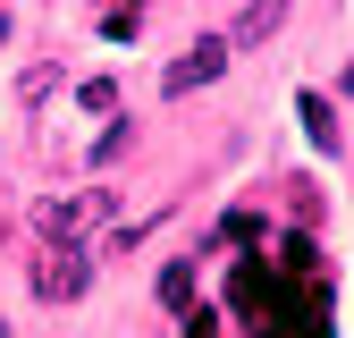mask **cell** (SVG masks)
<instances>
[{
  "mask_svg": "<svg viewBox=\"0 0 354 338\" xmlns=\"http://www.w3.org/2000/svg\"><path fill=\"white\" fill-rule=\"evenodd\" d=\"M346 94H354V60H346Z\"/></svg>",
  "mask_w": 354,
  "mask_h": 338,
  "instance_id": "8fae6325",
  "label": "cell"
},
{
  "mask_svg": "<svg viewBox=\"0 0 354 338\" xmlns=\"http://www.w3.org/2000/svg\"><path fill=\"white\" fill-rule=\"evenodd\" d=\"M295 118H304V136H313V152H337V144H346V136H337L329 94H295Z\"/></svg>",
  "mask_w": 354,
  "mask_h": 338,
  "instance_id": "8992f818",
  "label": "cell"
},
{
  "mask_svg": "<svg viewBox=\"0 0 354 338\" xmlns=\"http://www.w3.org/2000/svg\"><path fill=\"white\" fill-rule=\"evenodd\" d=\"M26 279H34V296H42V305H76V296H84V279H93V254H84L76 237H34Z\"/></svg>",
  "mask_w": 354,
  "mask_h": 338,
  "instance_id": "6da1fadb",
  "label": "cell"
},
{
  "mask_svg": "<svg viewBox=\"0 0 354 338\" xmlns=\"http://www.w3.org/2000/svg\"><path fill=\"white\" fill-rule=\"evenodd\" d=\"M76 102H84V110H118V84H110V76H93V84L76 94Z\"/></svg>",
  "mask_w": 354,
  "mask_h": 338,
  "instance_id": "9c48e42d",
  "label": "cell"
},
{
  "mask_svg": "<svg viewBox=\"0 0 354 338\" xmlns=\"http://www.w3.org/2000/svg\"><path fill=\"white\" fill-rule=\"evenodd\" d=\"M102 220H110V195H102V186L59 195V203H42V211H34V229H42V237H76V245H84V229H102Z\"/></svg>",
  "mask_w": 354,
  "mask_h": 338,
  "instance_id": "7a4b0ae2",
  "label": "cell"
},
{
  "mask_svg": "<svg viewBox=\"0 0 354 338\" xmlns=\"http://www.w3.org/2000/svg\"><path fill=\"white\" fill-rule=\"evenodd\" d=\"M118 9H136V0H118Z\"/></svg>",
  "mask_w": 354,
  "mask_h": 338,
  "instance_id": "7c38bea8",
  "label": "cell"
},
{
  "mask_svg": "<svg viewBox=\"0 0 354 338\" xmlns=\"http://www.w3.org/2000/svg\"><path fill=\"white\" fill-rule=\"evenodd\" d=\"M160 305L169 313H194V263H169L160 271Z\"/></svg>",
  "mask_w": 354,
  "mask_h": 338,
  "instance_id": "52a82bcc",
  "label": "cell"
},
{
  "mask_svg": "<svg viewBox=\"0 0 354 338\" xmlns=\"http://www.w3.org/2000/svg\"><path fill=\"white\" fill-rule=\"evenodd\" d=\"M186 338H219V321H211V313L194 305V313H186Z\"/></svg>",
  "mask_w": 354,
  "mask_h": 338,
  "instance_id": "30bf717a",
  "label": "cell"
},
{
  "mask_svg": "<svg viewBox=\"0 0 354 338\" xmlns=\"http://www.w3.org/2000/svg\"><path fill=\"white\" fill-rule=\"evenodd\" d=\"M287 9H295V0H245V17L228 26V42H245V51H253V42H270V34L287 26Z\"/></svg>",
  "mask_w": 354,
  "mask_h": 338,
  "instance_id": "5b68a950",
  "label": "cell"
},
{
  "mask_svg": "<svg viewBox=\"0 0 354 338\" xmlns=\"http://www.w3.org/2000/svg\"><path fill=\"white\" fill-rule=\"evenodd\" d=\"M219 68H228V42H219V34H203V42H186V51L169 60V76H160V94H169V102H177V94H203V84H211Z\"/></svg>",
  "mask_w": 354,
  "mask_h": 338,
  "instance_id": "3957f363",
  "label": "cell"
},
{
  "mask_svg": "<svg viewBox=\"0 0 354 338\" xmlns=\"http://www.w3.org/2000/svg\"><path fill=\"white\" fill-rule=\"evenodd\" d=\"M219 237L245 245V237H261V220H253V211H228V220H219ZM219 237H211V245H219Z\"/></svg>",
  "mask_w": 354,
  "mask_h": 338,
  "instance_id": "ba28073f",
  "label": "cell"
},
{
  "mask_svg": "<svg viewBox=\"0 0 354 338\" xmlns=\"http://www.w3.org/2000/svg\"><path fill=\"white\" fill-rule=\"evenodd\" d=\"M228 305H236V321L245 330H270V271H261V263H236V279H228Z\"/></svg>",
  "mask_w": 354,
  "mask_h": 338,
  "instance_id": "277c9868",
  "label": "cell"
},
{
  "mask_svg": "<svg viewBox=\"0 0 354 338\" xmlns=\"http://www.w3.org/2000/svg\"><path fill=\"white\" fill-rule=\"evenodd\" d=\"M0 338H9V321H0Z\"/></svg>",
  "mask_w": 354,
  "mask_h": 338,
  "instance_id": "4fadbf2b",
  "label": "cell"
}]
</instances>
